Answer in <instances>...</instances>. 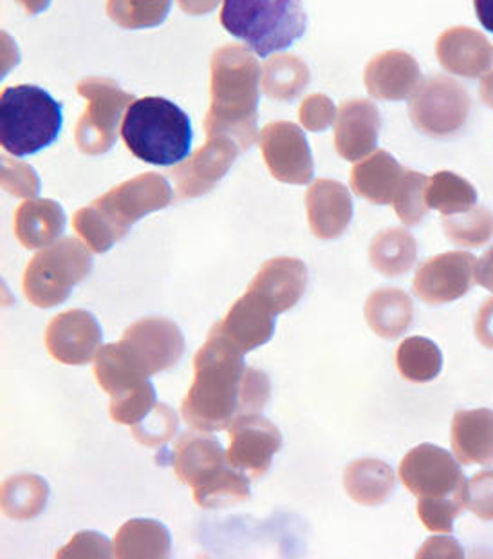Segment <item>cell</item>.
I'll return each instance as SVG.
<instances>
[{
  "mask_svg": "<svg viewBox=\"0 0 493 559\" xmlns=\"http://www.w3.org/2000/svg\"><path fill=\"white\" fill-rule=\"evenodd\" d=\"M172 189L167 178L156 173L140 175L93 201L91 206L104 219L115 241L125 238L134 223L151 212L170 205Z\"/></svg>",
  "mask_w": 493,
  "mask_h": 559,
  "instance_id": "9",
  "label": "cell"
},
{
  "mask_svg": "<svg viewBox=\"0 0 493 559\" xmlns=\"http://www.w3.org/2000/svg\"><path fill=\"white\" fill-rule=\"evenodd\" d=\"M308 288V269L300 259L275 258L261 266L248 290L274 311L291 310Z\"/></svg>",
  "mask_w": 493,
  "mask_h": 559,
  "instance_id": "17",
  "label": "cell"
},
{
  "mask_svg": "<svg viewBox=\"0 0 493 559\" xmlns=\"http://www.w3.org/2000/svg\"><path fill=\"white\" fill-rule=\"evenodd\" d=\"M239 153L241 148L230 138H208V143H205L189 162L179 164L176 169L168 173L176 183L179 200L200 198L211 192L225 178Z\"/></svg>",
  "mask_w": 493,
  "mask_h": 559,
  "instance_id": "15",
  "label": "cell"
},
{
  "mask_svg": "<svg viewBox=\"0 0 493 559\" xmlns=\"http://www.w3.org/2000/svg\"><path fill=\"white\" fill-rule=\"evenodd\" d=\"M308 82H310V71L297 57L282 55L264 66V91L277 100H289L300 95Z\"/></svg>",
  "mask_w": 493,
  "mask_h": 559,
  "instance_id": "32",
  "label": "cell"
},
{
  "mask_svg": "<svg viewBox=\"0 0 493 559\" xmlns=\"http://www.w3.org/2000/svg\"><path fill=\"white\" fill-rule=\"evenodd\" d=\"M426 205L443 216H456L476 206L478 192L472 183L454 173H437L426 187Z\"/></svg>",
  "mask_w": 493,
  "mask_h": 559,
  "instance_id": "31",
  "label": "cell"
},
{
  "mask_svg": "<svg viewBox=\"0 0 493 559\" xmlns=\"http://www.w3.org/2000/svg\"><path fill=\"white\" fill-rule=\"evenodd\" d=\"M452 451L459 464H493L492 409H461L452 420Z\"/></svg>",
  "mask_w": 493,
  "mask_h": 559,
  "instance_id": "21",
  "label": "cell"
},
{
  "mask_svg": "<svg viewBox=\"0 0 493 559\" xmlns=\"http://www.w3.org/2000/svg\"><path fill=\"white\" fill-rule=\"evenodd\" d=\"M156 390L153 382L145 380L143 384L136 385L134 390L127 391L123 395L110 399L109 413L115 423L123 426H136L153 412L156 406Z\"/></svg>",
  "mask_w": 493,
  "mask_h": 559,
  "instance_id": "36",
  "label": "cell"
},
{
  "mask_svg": "<svg viewBox=\"0 0 493 559\" xmlns=\"http://www.w3.org/2000/svg\"><path fill=\"white\" fill-rule=\"evenodd\" d=\"M179 5L190 15H205L216 10L219 0H178Z\"/></svg>",
  "mask_w": 493,
  "mask_h": 559,
  "instance_id": "44",
  "label": "cell"
},
{
  "mask_svg": "<svg viewBox=\"0 0 493 559\" xmlns=\"http://www.w3.org/2000/svg\"><path fill=\"white\" fill-rule=\"evenodd\" d=\"M2 187L19 198H35L40 192V180L29 165L2 158Z\"/></svg>",
  "mask_w": 493,
  "mask_h": 559,
  "instance_id": "38",
  "label": "cell"
},
{
  "mask_svg": "<svg viewBox=\"0 0 493 559\" xmlns=\"http://www.w3.org/2000/svg\"><path fill=\"white\" fill-rule=\"evenodd\" d=\"M476 11H478L479 22L483 24L484 29L493 33V0H473Z\"/></svg>",
  "mask_w": 493,
  "mask_h": 559,
  "instance_id": "45",
  "label": "cell"
},
{
  "mask_svg": "<svg viewBox=\"0 0 493 559\" xmlns=\"http://www.w3.org/2000/svg\"><path fill=\"white\" fill-rule=\"evenodd\" d=\"M369 258L380 274L398 277L414 266L418 245L412 234L404 228H388L373 239Z\"/></svg>",
  "mask_w": 493,
  "mask_h": 559,
  "instance_id": "28",
  "label": "cell"
},
{
  "mask_svg": "<svg viewBox=\"0 0 493 559\" xmlns=\"http://www.w3.org/2000/svg\"><path fill=\"white\" fill-rule=\"evenodd\" d=\"M476 283L493 294V247H490L476 263Z\"/></svg>",
  "mask_w": 493,
  "mask_h": 559,
  "instance_id": "43",
  "label": "cell"
},
{
  "mask_svg": "<svg viewBox=\"0 0 493 559\" xmlns=\"http://www.w3.org/2000/svg\"><path fill=\"white\" fill-rule=\"evenodd\" d=\"M170 534L156 520H131L116 533L115 558L161 559L170 555Z\"/></svg>",
  "mask_w": 493,
  "mask_h": 559,
  "instance_id": "26",
  "label": "cell"
},
{
  "mask_svg": "<svg viewBox=\"0 0 493 559\" xmlns=\"http://www.w3.org/2000/svg\"><path fill=\"white\" fill-rule=\"evenodd\" d=\"M48 497V484L40 476H11L2 486V511L11 520H32L44 511Z\"/></svg>",
  "mask_w": 493,
  "mask_h": 559,
  "instance_id": "29",
  "label": "cell"
},
{
  "mask_svg": "<svg viewBox=\"0 0 493 559\" xmlns=\"http://www.w3.org/2000/svg\"><path fill=\"white\" fill-rule=\"evenodd\" d=\"M172 0H109L107 13L118 26L143 29L164 24Z\"/></svg>",
  "mask_w": 493,
  "mask_h": 559,
  "instance_id": "34",
  "label": "cell"
},
{
  "mask_svg": "<svg viewBox=\"0 0 493 559\" xmlns=\"http://www.w3.org/2000/svg\"><path fill=\"white\" fill-rule=\"evenodd\" d=\"M335 112L329 98L321 95L311 96L300 109V122L304 123L310 131H322L333 122Z\"/></svg>",
  "mask_w": 493,
  "mask_h": 559,
  "instance_id": "41",
  "label": "cell"
},
{
  "mask_svg": "<svg viewBox=\"0 0 493 559\" xmlns=\"http://www.w3.org/2000/svg\"><path fill=\"white\" fill-rule=\"evenodd\" d=\"M311 233L318 239H336L352 219V200L346 187L333 180H316L305 192Z\"/></svg>",
  "mask_w": 493,
  "mask_h": 559,
  "instance_id": "19",
  "label": "cell"
},
{
  "mask_svg": "<svg viewBox=\"0 0 493 559\" xmlns=\"http://www.w3.org/2000/svg\"><path fill=\"white\" fill-rule=\"evenodd\" d=\"M230 448L226 459L236 469L250 478H261L268 473L275 454L282 448V435L268 418L242 415L231 423Z\"/></svg>",
  "mask_w": 493,
  "mask_h": 559,
  "instance_id": "12",
  "label": "cell"
},
{
  "mask_svg": "<svg viewBox=\"0 0 493 559\" xmlns=\"http://www.w3.org/2000/svg\"><path fill=\"white\" fill-rule=\"evenodd\" d=\"M405 169L385 151L354 165L351 173L352 190L374 205H388L398 194Z\"/></svg>",
  "mask_w": 493,
  "mask_h": 559,
  "instance_id": "23",
  "label": "cell"
},
{
  "mask_svg": "<svg viewBox=\"0 0 493 559\" xmlns=\"http://www.w3.org/2000/svg\"><path fill=\"white\" fill-rule=\"evenodd\" d=\"M476 335L479 343L493 349V299H486L476 317Z\"/></svg>",
  "mask_w": 493,
  "mask_h": 559,
  "instance_id": "42",
  "label": "cell"
},
{
  "mask_svg": "<svg viewBox=\"0 0 493 559\" xmlns=\"http://www.w3.org/2000/svg\"><path fill=\"white\" fill-rule=\"evenodd\" d=\"M13 228L24 249H46L63 234L65 214L57 201L27 200L16 209Z\"/></svg>",
  "mask_w": 493,
  "mask_h": 559,
  "instance_id": "22",
  "label": "cell"
},
{
  "mask_svg": "<svg viewBox=\"0 0 493 559\" xmlns=\"http://www.w3.org/2000/svg\"><path fill=\"white\" fill-rule=\"evenodd\" d=\"M115 556V549H110V544L101 534L85 533L74 534L71 544L65 545L57 558L74 559V558H110Z\"/></svg>",
  "mask_w": 493,
  "mask_h": 559,
  "instance_id": "39",
  "label": "cell"
},
{
  "mask_svg": "<svg viewBox=\"0 0 493 559\" xmlns=\"http://www.w3.org/2000/svg\"><path fill=\"white\" fill-rule=\"evenodd\" d=\"M416 79H420V69L409 55L404 53L382 55L371 62L365 73L369 93L390 100L409 95Z\"/></svg>",
  "mask_w": 493,
  "mask_h": 559,
  "instance_id": "25",
  "label": "cell"
},
{
  "mask_svg": "<svg viewBox=\"0 0 493 559\" xmlns=\"http://www.w3.org/2000/svg\"><path fill=\"white\" fill-rule=\"evenodd\" d=\"M476 258L470 252L440 253L416 272L414 294L421 301L440 307L467 296L476 281Z\"/></svg>",
  "mask_w": 493,
  "mask_h": 559,
  "instance_id": "13",
  "label": "cell"
},
{
  "mask_svg": "<svg viewBox=\"0 0 493 559\" xmlns=\"http://www.w3.org/2000/svg\"><path fill=\"white\" fill-rule=\"evenodd\" d=\"M467 507L484 522L493 520V471H481L468 481Z\"/></svg>",
  "mask_w": 493,
  "mask_h": 559,
  "instance_id": "40",
  "label": "cell"
},
{
  "mask_svg": "<svg viewBox=\"0 0 493 559\" xmlns=\"http://www.w3.org/2000/svg\"><path fill=\"white\" fill-rule=\"evenodd\" d=\"M87 98V111L76 126V143L85 154H104L116 142L121 112L134 96L121 91L112 80L85 79L76 87Z\"/></svg>",
  "mask_w": 493,
  "mask_h": 559,
  "instance_id": "11",
  "label": "cell"
},
{
  "mask_svg": "<svg viewBox=\"0 0 493 559\" xmlns=\"http://www.w3.org/2000/svg\"><path fill=\"white\" fill-rule=\"evenodd\" d=\"M220 24L264 59L304 37L308 15L302 0H223Z\"/></svg>",
  "mask_w": 493,
  "mask_h": 559,
  "instance_id": "5",
  "label": "cell"
},
{
  "mask_svg": "<svg viewBox=\"0 0 493 559\" xmlns=\"http://www.w3.org/2000/svg\"><path fill=\"white\" fill-rule=\"evenodd\" d=\"M378 109L369 102H347L336 118L335 147L341 158L358 162L376 147Z\"/></svg>",
  "mask_w": 493,
  "mask_h": 559,
  "instance_id": "20",
  "label": "cell"
},
{
  "mask_svg": "<svg viewBox=\"0 0 493 559\" xmlns=\"http://www.w3.org/2000/svg\"><path fill=\"white\" fill-rule=\"evenodd\" d=\"M24 8H26L27 13H32V15H37L40 11L46 10L48 8L49 2L51 0H19Z\"/></svg>",
  "mask_w": 493,
  "mask_h": 559,
  "instance_id": "46",
  "label": "cell"
},
{
  "mask_svg": "<svg viewBox=\"0 0 493 559\" xmlns=\"http://www.w3.org/2000/svg\"><path fill=\"white\" fill-rule=\"evenodd\" d=\"M121 138L127 148L145 164L170 167L189 156L194 132L181 107L161 96H147L129 106Z\"/></svg>",
  "mask_w": 493,
  "mask_h": 559,
  "instance_id": "4",
  "label": "cell"
},
{
  "mask_svg": "<svg viewBox=\"0 0 493 559\" xmlns=\"http://www.w3.org/2000/svg\"><path fill=\"white\" fill-rule=\"evenodd\" d=\"M443 228L446 238L452 243L462 249L483 247L493 236V216L483 206H476L470 211L456 214V216H443Z\"/></svg>",
  "mask_w": 493,
  "mask_h": 559,
  "instance_id": "33",
  "label": "cell"
},
{
  "mask_svg": "<svg viewBox=\"0 0 493 559\" xmlns=\"http://www.w3.org/2000/svg\"><path fill=\"white\" fill-rule=\"evenodd\" d=\"M2 147L29 156L49 147L62 129V106L37 85L5 87L0 96Z\"/></svg>",
  "mask_w": 493,
  "mask_h": 559,
  "instance_id": "6",
  "label": "cell"
},
{
  "mask_svg": "<svg viewBox=\"0 0 493 559\" xmlns=\"http://www.w3.org/2000/svg\"><path fill=\"white\" fill-rule=\"evenodd\" d=\"M116 349L143 379L178 365L184 354V337L178 324L161 317H148L127 328Z\"/></svg>",
  "mask_w": 493,
  "mask_h": 559,
  "instance_id": "10",
  "label": "cell"
},
{
  "mask_svg": "<svg viewBox=\"0 0 493 559\" xmlns=\"http://www.w3.org/2000/svg\"><path fill=\"white\" fill-rule=\"evenodd\" d=\"M481 96L489 106L493 107V73H489V76L483 80L481 84Z\"/></svg>",
  "mask_w": 493,
  "mask_h": 559,
  "instance_id": "47",
  "label": "cell"
},
{
  "mask_svg": "<svg viewBox=\"0 0 493 559\" xmlns=\"http://www.w3.org/2000/svg\"><path fill=\"white\" fill-rule=\"evenodd\" d=\"M414 307L410 297L398 288H382L369 296L365 302V319L376 335L396 338L404 335L412 324Z\"/></svg>",
  "mask_w": 493,
  "mask_h": 559,
  "instance_id": "24",
  "label": "cell"
},
{
  "mask_svg": "<svg viewBox=\"0 0 493 559\" xmlns=\"http://www.w3.org/2000/svg\"><path fill=\"white\" fill-rule=\"evenodd\" d=\"M429 181L431 180L426 176L420 175V173L405 170L404 181L399 186L393 205L401 223L409 225V227L418 225L429 212L425 200Z\"/></svg>",
  "mask_w": 493,
  "mask_h": 559,
  "instance_id": "35",
  "label": "cell"
},
{
  "mask_svg": "<svg viewBox=\"0 0 493 559\" xmlns=\"http://www.w3.org/2000/svg\"><path fill=\"white\" fill-rule=\"evenodd\" d=\"M344 486L347 495L360 506L376 507L393 495L396 478L385 462L363 459L347 467Z\"/></svg>",
  "mask_w": 493,
  "mask_h": 559,
  "instance_id": "27",
  "label": "cell"
},
{
  "mask_svg": "<svg viewBox=\"0 0 493 559\" xmlns=\"http://www.w3.org/2000/svg\"><path fill=\"white\" fill-rule=\"evenodd\" d=\"M263 158L274 178L291 186H305L315 176L310 143L299 127L289 122H275L261 132Z\"/></svg>",
  "mask_w": 493,
  "mask_h": 559,
  "instance_id": "14",
  "label": "cell"
},
{
  "mask_svg": "<svg viewBox=\"0 0 493 559\" xmlns=\"http://www.w3.org/2000/svg\"><path fill=\"white\" fill-rule=\"evenodd\" d=\"M268 374L248 368L244 354L212 328L194 359V382L181 413L190 428L203 433L228 429L237 417L255 415L269 402Z\"/></svg>",
  "mask_w": 493,
  "mask_h": 559,
  "instance_id": "1",
  "label": "cell"
},
{
  "mask_svg": "<svg viewBox=\"0 0 493 559\" xmlns=\"http://www.w3.org/2000/svg\"><path fill=\"white\" fill-rule=\"evenodd\" d=\"M275 313L264 305L252 292L233 302L223 321L217 322L214 330L228 338L242 354L268 343L275 332Z\"/></svg>",
  "mask_w": 493,
  "mask_h": 559,
  "instance_id": "18",
  "label": "cell"
},
{
  "mask_svg": "<svg viewBox=\"0 0 493 559\" xmlns=\"http://www.w3.org/2000/svg\"><path fill=\"white\" fill-rule=\"evenodd\" d=\"M179 429V418L172 407L156 404L142 423L132 426V437L147 448H159L170 442Z\"/></svg>",
  "mask_w": 493,
  "mask_h": 559,
  "instance_id": "37",
  "label": "cell"
},
{
  "mask_svg": "<svg viewBox=\"0 0 493 559\" xmlns=\"http://www.w3.org/2000/svg\"><path fill=\"white\" fill-rule=\"evenodd\" d=\"M396 368L409 382L423 384L436 379L443 368V355L431 338L409 337L399 344L396 352Z\"/></svg>",
  "mask_w": 493,
  "mask_h": 559,
  "instance_id": "30",
  "label": "cell"
},
{
  "mask_svg": "<svg viewBox=\"0 0 493 559\" xmlns=\"http://www.w3.org/2000/svg\"><path fill=\"white\" fill-rule=\"evenodd\" d=\"M89 250L76 238H63L38 252L27 263L22 288L37 308H55L68 301L74 286L89 275Z\"/></svg>",
  "mask_w": 493,
  "mask_h": 559,
  "instance_id": "7",
  "label": "cell"
},
{
  "mask_svg": "<svg viewBox=\"0 0 493 559\" xmlns=\"http://www.w3.org/2000/svg\"><path fill=\"white\" fill-rule=\"evenodd\" d=\"M399 480L418 501L468 503V481L459 460L432 443H421L407 453L399 464Z\"/></svg>",
  "mask_w": 493,
  "mask_h": 559,
  "instance_id": "8",
  "label": "cell"
},
{
  "mask_svg": "<svg viewBox=\"0 0 493 559\" xmlns=\"http://www.w3.org/2000/svg\"><path fill=\"white\" fill-rule=\"evenodd\" d=\"M101 328L85 310L58 313L46 330V348L58 362L68 366L89 365L101 348Z\"/></svg>",
  "mask_w": 493,
  "mask_h": 559,
  "instance_id": "16",
  "label": "cell"
},
{
  "mask_svg": "<svg viewBox=\"0 0 493 559\" xmlns=\"http://www.w3.org/2000/svg\"><path fill=\"white\" fill-rule=\"evenodd\" d=\"M208 138L226 136L246 151L257 142L258 63L241 46L217 49L212 59Z\"/></svg>",
  "mask_w": 493,
  "mask_h": 559,
  "instance_id": "2",
  "label": "cell"
},
{
  "mask_svg": "<svg viewBox=\"0 0 493 559\" xmlns=\"http://www.w3.org/2000/svg\"><path fill=\"white\" fill-rule=\"evenodd\" d=\"M173 471L192 487L197 506L219 509L250 498V476L236 469L212 435L184 433L173 448Z\"/></svg>",
  "mask_w": 493,
  "mask_h": 559,
  "instance_id": "3",
  "label": "cell"
}]
</instances>
